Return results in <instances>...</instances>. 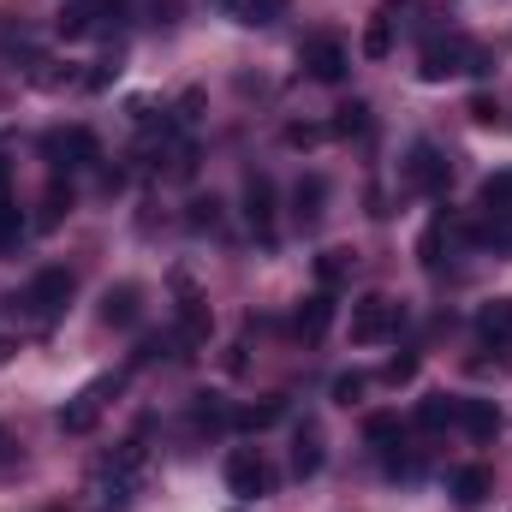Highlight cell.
I'll return each mask as SVG.
<instances>
[{"instance_id": "obj_12", "label": "cell", "mask_w": 512, "mask_h": 512, "mask_svg": "<svg viewBox=\"0 0 512 512\" xmlns=\"http://www.w3.org/2000/svg\"><path fill=\"white\" fill-rule=\"evenodd\" d=\"M334 310H340V304H334V292H328V286H322V292H310V298L298 304V334H304V340H322V334L334 328Z\"/></svg>"}, {"instance_id": "obj_36", "label": "cell", "mask_w": 512, "mask_h": 512, "mask_svg": "<svg viewBox=\"0 0 512 512\" xmlns=\"http://www.w3.org/2000/svg\"><path fill=\"white\" fill-rule=\"evenodd\" d=\"M0 447H6V429H0Z\"/></svg>"}, {"instance_id": "obj_13", "label": "cell", "mask_w": 512, "mask_h": 512, "mask_svg": "<svg viewBox=\"0 0 512 512\" xmlns=\"http://www.w3.org/2000/svg\"><path fill=\"white\" fill-rule=\"evenodd\" d=\"M459 429H465L471 441L501 435V411H495V399H459Z\"/></svg>"}, {"instance_id": "obj_22", "label": "cell", "mask_w": 512, "mask_h": 512, "mask_svg": "<svg viewBox=\"0 0 512 512\" xmlns=\"http://www.w3.org/2000/svg\"><path fill=\"white\" fill-rule=\"evenodd\" d=\"M18 239H24V209L0 191V251H18Z\"/></svg>"}, {"instance_id": "obj_17", "label": "cell", "mask_w": 512, "mask_h": 512, "mask_svg": "<svg viewBox=\"0 0 512 512\" xmlns=\"http://www.w3.org/2000/svg\"><path fill=\"white\" fill-rule=\"evenodd\" d=\"M292 471H298V477H316V471H322V429H316V423L298 429V441H292Z\"/></svg>"}, {"instance_id": "obj_34", "label": "cell", "mask_w": 512, "mask_h": 512, "mask_svg": "<svg viewBox=\"0 0 512 512\" xmlns=\"http://www.w3.org/2000/svg\"><path fill=\"white\" fill-rule=\"evenodd\" d=\"M495 114H501V108H495L489 96H477V102H471V120H477V126H495Z\"/></svg>"}, {"instance_id": "obj_10", "label": "cell", "mask_w": 512, "mask_h": 512, "mask_svg": "<svg viewBox=\"0 0 512 512\" xmlns=\"http://www.w3.org/2000/svg\"><path fill=\"white\" fill-rule=\"evenodd\" d=\"M245 221H251V233L262 245H274V185H268L262 173L245 179Z\"/></svg>"}, {"instance_id": "obj_1", "label": "cell", "mask_w": 512, "mask_h": 512, "mask_svg": "<svg viewBox=\"0 0 512 512\" xmlns=\"http://www.w3.org/2000/svg\"><path fill=\"white\" fill-rule=\"evenodd\" d=\"M465 72H483V48L465 42V36H429L423 54H417V78L423 84H447V78H465Z\"/></svg>"}, {"instance_id": "obj_30", "label": "cell", "mask_w": 512, "mask_h": 512, "mask_svg": "<svg viewBox=\"0 0 512 512\" xmlns=\"http://www.w3.org/2000/svg\"><path fill=\"white\" fill-rule=\"evenodd\" d=\"M221 423H227V411L203 393V399H197V429H221Z\"/></svg>"}, {"instance_id": "obj_33", "label": "cell", "mask_w": 512, "mask_h": 512, "mask_svg": "<svg viewBox=\"0 0 512 512\" xmlns=\"http://www.w3.org/2000/svg\"><path fill=\"white\" fill-rule=\"evenodd\" d=\"M286 143L304 149V143H322V126H286Z\"/></svg>"}, {"instance_id": "obj_32", "label": "cell", "mask_w": 512, "mask_h": 512, "mask_svg": "<svg viewBox=\"0 0 512 512\" xmlns=\"http://www.w3.org/2000/svg\"><path fill=\"white\" fill-rule=\"evenodd\" d=\"M215 209H221V203H215V197H209V203H203V197H197V203H191V227H215Z\"/></svg>"}, {"instance_id": "obj_14", "label": "cell", "mask_w": 512, "mask_h": 512, "mask_svg": "<svg viewBox=\"0 0 512 512\" xmlns=\"http://www.w3.org/2000/svg\"><path fill=\"white\" fill-rule=\"evenodd\" d=\"M102 12H114V0H72L60 12V36H90L102 24Z\"/></svg>"}, {"instance_id": "obj_29", "label": "cell", "mask_w": 512, "mask_h": 512, "mask_svg": "<svg viewBox=\"0 0 512 512\" xmlns=\"http://www.w3.org/2000/svg\"><path fill=\"white\" fill-rule=\"evenodd\" d=\"M316 274H322V286L334 292V280L346 274V251H322V262H316Z\"/></svg>"}, {"instance_id": "obj_15", "label": "cell", "mask_w": 512, "mask_h": 512, "mask_svg": "<svg viewBox=\"0 0 512 512\" xmlns=\"http://www.w3.org/2000/svg\"><path fill=\"white\" fill-rule=\"evenodd\" d=\"M137 298H143V292H137V286H108V292H102V322H108V328H131V322H137Z\"/></svg>"}, {"instance_id": "obj_7", "label": "cell", "mask_w": 512, "mask_h": 512, "mask_svg": "<svg viewBox=\"0 0 512 512\" xmlns=\"http://www.w3.org/2000/svg\"><path fill=\"white\" fill-rule=\"evenodd\" d=\"M298 66H304L316 84H340V78L352 72V54H346V42H340V36H304Z\"/></svg>"}, {"instance_id": "obj_31", "label": "cell", "mask_w": 512, "mask_h": 512, "mask_svg": "<svg viewBox=\"0 0 512 512\" xmlns=\"http://www.w3.org/2000/svg\"><path fill=\"white\" fill-rule=\"evenodd\" d=\"M382 376H387L393 387H399V382H411V376H417V358H411V352H405V358H393V364H387Z\"/></svg>"}, {"instance_id": "obj_4", "label": "cell", "mask_w": 512, "mask_h": 512, "mask_svg": "<svg viewBox=\"0 0 512 512\" xmlns=\"http://www.w3.org/2000/svg\"><path fill=\"white\" fill-rule=\"evenodd\" d=\"M114 393H120V376H96L90 387H78V393L60 405V417H54V423H60V435H90V429L102 423V411H108V399H114Z\"/></svg>"}, {"instance_id": "obj_21", "label": "cell", "mask_w": 512, "mask_h": 512, "mask_svg": "<svg viewBox=\"0 0 512 512\" xmlns=\"http://www.w3.org/2000/svg\"><path fill=\"white\" fill-rule=\"evenodd\" d=\"M477 334H483V340H507V334H512V298L489 304V310L477 316Z\"/></svg>"}, {"instance_id": "obj_6", "label": "cell", "mask_w": 512, "mask_h": 512, "mask_svg": "<svg viewBox=\"0 0 512 512\" xmlns=\"http://www.w3.org/2000/svg\"><path fill=\"white\" fill-rule=\"evenodd\" d=\"M42 155H48V167H90V161H102V143H96V131L84 126H54L42 137Z\"/></svg>"}, {"instance_id": "obj_20", "label": "cell", "mask_w": 512, "mask_h": 512, "mask_svg": "<svg viewBox=\"0 0 512 512\" xmlns=\"http://www.w3.org/2000/svg\"><path fill=\"white\" fill-rule=\"evenodd\" d=\"M417 423H423V429H447V423H459V399H447V393L423 399V405H417Z\"/></svg>"}, {"instance_id": "obj_2", "label": "cell", "mask_w": 512, "mask_h": 512, "mask_svg": "<svg viewBox=\"0 0 512 512\" xmlns=\"http://www.w3.org/2000/svg\"><path fill=\"white\" fill-rule=\"evenodd\" d=\"M137 489H143V441H126V447H114V453L102 459L96 495H102V507H131Z\"/></svg>"}, {"instance_id": "obj_5", "label": "cell", "mask_w": 512, "mask_h": 512, "mask_svg": "<svg viewBox=\"0 0 512 512\" xmlns=\"http://www.w3.org/2000/svg\"><path fill=\"white\" fill-rule=\"evenodd\" d=\"M393 328H399V304L387 292H364L352 304V340L358 346H382V340H393Z\"/></svg>"}, {"instance_id": "obj_9", "label": "cell", "mask_w": 512, "mask_h": 512, "mask_svg": "<svg viewBox=\"0 0 512 512\" xmlns=\"http://www.w3.org/2000/svg\"><path fill=\"white\" fill-rule=\"evenodd\" d=\"M453 173V161L435 149V143H411V161H405V185L411 191H441Z\"/></svg>"}, {"instance_id": "obj_23", "label": "cell", "mask_w": 512, "mask_h": 512, "mask_svg": "<svg viewBox=\"0 0 512 512\" xmlns=\"http://www.w3.org/2000/svg\"><path fill=\"white\" fill-rule=\"evenodd\" d=\"M334 137H364V131H370V108H364V102H346V108H334Z\"/></svg>"}, {"instance_id": "obj_24", "label": "cell", "mask_w": 512, "mask_h": 512, "mask_svg": "<svg viewBox=\"0 0 512 512\" xmlns=\"http://www.w3.org/2000/svg\"><path fill=\"white\" fill-rule=\"evenodd\" d=\"M280 411H286L280 399H262V405H245V411H233V423H239V429H268V423H280Z\"/></svg>"}, {"instance_id": "obj_27", "label": "cell", "mask_w": 512, "mask_h": 512, "mask_svg": "<svg viewBox=\"0 0 512 512\" xmlns=\"http://www.w3.org/2000/svg\"><path fill=\"white\" fill-rule=\"evenodd\" d=\"M441 245H447V221H435V227L417 239V256H423V268H441Z\"/></svg>"}, {"instance_id": "obj_25", "label": "cell", "mask_w": 512, "mask_h": 512, "mask_svg": "<svg viewBox=\"0 0 512 512\" xmlns=\"http://www.w3.org/2000/svg\"><path fill=\"white\" fill-rule=\"evenodd\" d=\"M364 54H370V60H387V54H393V18H370V30H364Z\"/></svg>"}, {"instance_id": "obj_3", "label": "cell", "mask_w": 512, "mask_h": 512, "mask_svg": "<svg viewBox=\"0 0 512 512\" xmlns=\"http://www.w3.org/2000/svg\"><path fill=\"white\" fill-rule=\"evenodd\" d=\"M72 292H78V286H72V274H66V268H42V274L24 286V298H18V304H24V316H30L36 328H48V322H60V316H66Z\"/></svg>"}, {"instance_id": "obj_26", "label": "cell", "mask_w": 512, "mask_h": 512, "mask_svg": "<svg viewBox=\"0 0 512 512\" xmlns=\"http://www.w3.org/2000/svg\"><path fill=\"white\" fill-rule=\"evenodd\" d=\"M322 191H328V185H322V173L298 179V215H304V221H316V215H322Z\"/></svg>"}, {"instance_id": "obj_16", "label": "cell", "mask_w": 512, "mask_h": 512, "mask_svg": "<svg viewBox=\"0 0 512 512\" xmlns=\"http://www.w3.org/2000/svg\"><path fill=\"white\" fill-rule=\"evenodd\" d=\"M227 18H239V24H274V18H286V0H215Z\"/></svg>"}, {"instance_id": "obj_35", "label": "cell", "mask_w": 512, "mask_h": 512, "mask_svg": "<svg viewBox=\"0 0 512 512\" xmlns=\"http://www.w3.org/2000/svg\"><path fill=\"white\" fill-rule=\"evenodd\" d=\"M6 358H12V340H0V364H6Z\"/></svg>"}, {"instance_id": "obj_8", "label": "cell", "mask_w": 512, "mask_h": 512, "mask_svg": "<svg viewBox=\"0 0 512 512\" xmlns=\"http://www.w3.org/2000/svg\"><path fill=\"white\" fill-rule=\"evenodd\" d=\"M227 489H233L239 501H262V495H274V471H268V459L251 453V447L227 453Z\"/></svg>"}, {"instance_id": "obj_28", "label": "cell", "mask_w": 512, "mask_h": 512, "mask_svg": "<svg viewBox=\"0 0 512 512\" xmlns=\"http://www.w3.org/2000/svg\"><path fill=\"white\" fill-rule=\"evenodd\" d=\"M364 376H358V370H352V376H334V399H340V405H358V399H364Z\"/></svg>"}, {"instance_id": "obj_11", "label": "cell", "mask_w": 512, "mask_h": 512, "mask_svg": "<svg viewBox=\"0 0 512 512\" xmlns=\"http://www.w3.org/2000/svg\"><path fill=\"white\" fill-rule=\"evenodd\" d=\"M364 441L382 453V465H399V447H405V423H399L393 411H376V417L364 423Z\"/></svg>"}, {"instance_id": "obj_18", "label": "cell", "mask_w": 512, "mask_h": 512, "mask_svg": "<svg viewBox=\"0 0 512 512\" xmlns=\"http://www.w3.org/2000/svg\"><path fill=\"white\" fill-rule=\"evenodd\" d=\"M489 489H495V477H489L483 465H465V471H453V501H459V507H477V501H489Z\"/></svg>"}, {"instance_id": "obj_19", "label": "cell", "mask_w": 512, "mask_h": 512, "mask_svg": "<svg viewBox=\"0 0 512 512\" xmlns=\"http://www.w3.org/2000/svg\"><path fill=\"white\" fill-rule=\"evenodd\" d=\"M477 203H483V215H512V167H501V173L483 179Z\"/></svg>"}]
</instances>
